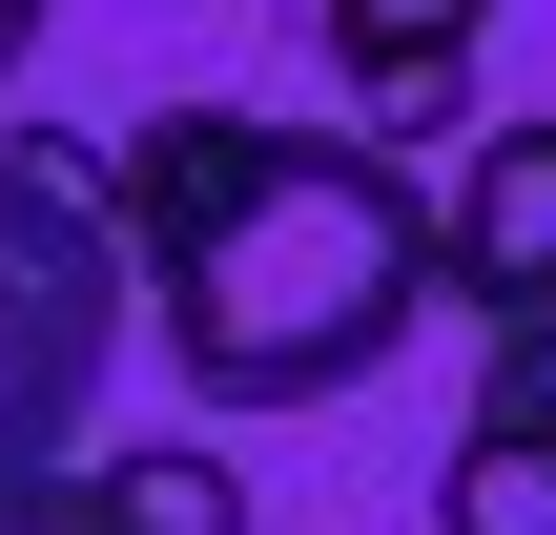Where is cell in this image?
<instances>
[{"label": "cell", "mask_w": 556, "mask_h": 535, "mask_svg": "<svg viewBox=\"0 0 556 535\" xmlns=\"http://www.w3.org/2000/svg\"><path fill=\"white\" fill-rule=\"evenodd\" d=\"M124 268L165 309V371L206 412H330L413 351L433 289V186L371 124H268V103H165L103 144Z\"/></svg>", "instance_id": "cell-1"}, {"label": "cell", "mask_w": 556, "mask_h": 535, "mask_svg": "<svg viewBox=\"0 0 556 535\" xmlns=\"http://www.w3.org/2000/svg\"><path fill=\"white\" fill-rule=\"evenodd\" d=\"M124 309H144V268H124L103 165L41 144V124H0V495H41V474L103 454L83 412L124 371Z\"/></svg>", "instance_id": "cell-2"}, {"label": "cell", "mask_w": 556, "mask_h": 535, "mask_svg": "<svg viewBox=\"0 0 556 535\" xmlns=\"http://www.w3.org/2000/svg\"><path fill=\"white\" fill-rule=\"evenodd\" d=\"M433 289L475 330H536L556 309V124H495L454 186H433Z\"/></svg>", "instance_id": "cell-3"}, {"label": "cell", "mask_w": 556, "mask_h": 535, "mask_svg": "<svg viewBox=\"0 0 556 535\" xmlns=\"http://www.w3.org/2000/svg\"><path fill=\"white\" fill-rule=\"evenodd\" d=\"M475 21H495V0H330V82L371 103V144L454 103V62H475Z\"/></svg>", "instance_id": "cell-4"}, {"label": "cell", "mask_w": 556, "mask_h": 535, "mask_svg": "<svg viewBox=\"0 0 556 535\" xmlns=\"http://www.w3.org/2000/svg\"><path fill=\"white\" fill-rule=\"evenodd\" d=\"M83 474H103V515H124V535H248V474H227L206 433H103Z\"/></svg>", "instance_id": "cell-5"}, {"label": "cell", "mask_w": 556, "mask_h": 535, "mask_svg": "<svg viewBox=\"0 0 556 535\" xmlns=\"http://www.w3.org/2000/svg\"><path fill=\"white\" fill-rule=\"evenodd\" d=\"M475 412H516V433H556V309H536V330H495V371H475Z\"/></svg>", "instance_id": "cell-6"}, {"label": "cell", "mask_w": 556, "mask_h": 535, "mask_svg": "<svg viewBox=\"0 0 556 535\" xmlns=\"http://www.w3.org/2000/svg\"><path fill=\"white\" fill-rule=\"evenodd\" d=\"M0 535H124V515H103V474H41V495H0Z\"/></svg>", "instance_id": "cell-7"}, {"label": "cell", "mask_w": 556, "mask_h": 535, "mask_svg": "<svg viewBox=\"0 0 556 535\" xmlns=\"http://www.w3.org/2000/svg\"><path fill=\"white\" fill-rule=\"evenodd\" d=\"M41 21H62V0H0V82H21V41H41Z\"/></svg>", "instance_id": "cell-8"}]
</instances>
